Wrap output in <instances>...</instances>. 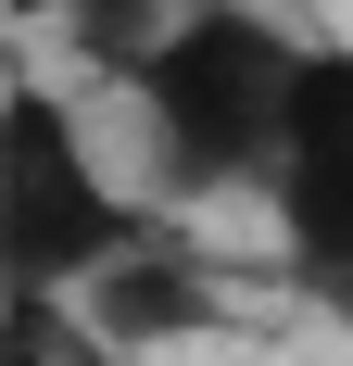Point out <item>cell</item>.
I'll list each match as a JSON object with an SVG mask.
<instances>
[{"instance_id": "5b68a950", "label": "cell", "mask_w": 353, "mask_h": 366, "mask_svg": "<svg viewBox=\"0 0 353 366\" xmlns=\"http://www.w3.org/2000/svg\"><path fill=\"white\" fill-rule=\"evenodd\" d=\"M0 366H151V354H126L76 291H0Z\"/></svg>"}, {"instance_id": "7a4b0ae2", "label": "cell", "mask_w": 353, "mask_h": 366, "mask_svg": "<svg viewBox=\"0 0 353 366\" xmlns=\"http://www.w3.org/2000/svg\"><path fill=\"white\" fill-rule=\"evenodd\" d=\"M164 215L126 202V177L101 164L89 114L51 76H0V291H89L114 253H139Z\"/></svg>"}, {"instance_id": "277c9868", "label": "cell", "mask_w": 353, "mask_h": 366, "mask_svg": "<svg viewBox=\"0 0 353 366\" xmlns=\"http://www.w3.org/2000/svg\"><path fill=\"white\" fill-rule=\"evenodd\" d=\"M76 303H89V316L126 341V354H164V341H202V329H214V278L176 253L164 227H151L139 253H114V265H101Z\"/></svg>"}, {"instance_id": "6da1fadb", "label": "cell", "mask_w": 353, "mask_h": 366, "mask_svg": "<svg viewBox=\"0 0 353 366\" xmlns=\"http://www.w3.org/2000/svg\"><path fill=\"white\" fill-rule=\"evenodd\" d=\"M139 102V139H151V177L176 202H227V189L265 177V152L290 127V89H303V38L252 0H176L164 38L114 76Z\"/></svg>"}, {"instance_id": "8992f818", "label": "cell", "mask_w": 353, "mask_h": 366, "mask_svg": "<svg viewBox=\"0 0 353 366\" xmlns=\"http://www.w3.org/2000/svg\"><path fill=\"white\" fill-rule=\"evenodd\" d=\"M38 13H64V38H76V51H89L101 76H126L151 38H164V13H176V0H38Z\"/></svg>"}, {"instance_id": "52a82bcc", "label": "cell", "mask_w": 353, "mask_h": 366, "mask_svg": "<svg viewBox=\"0 0 353 366\" xmlns=\"http://www.w3.org/2000/svg\"><path fill=\"white\" fill-rule=\"evenodd\" d=\"M0 13H38V0H0Z\"/></svg>"}, {"instance_id": "3957f363", "label": "cell", "mask_w": 353, "mask_h": 366, "mask_svg": "<svg viewBox=\"0 0 353 366\" xmlns=\"http://www.w3.org/2000/svg\"><path fill=\"white\" fill-rule=\"evenodd\" d=\"M265 215H278V265L290 291H316L328 316H353V51L341 38H303V89H290V127L265 152Z\"/></svg>"}]
</instances>
